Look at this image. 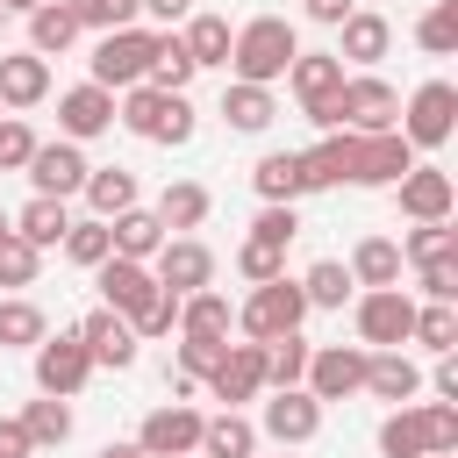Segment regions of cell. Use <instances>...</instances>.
<instances>
[{"instance_id": "1", "label": "cell", "mask_w": 458, "mask_h": 458, "mask_svg": "<svg viewBox=\"0 0 458 458\" xmlns=\"http://www.w3.org/2000/svg\"><path fill=\"white\" fill-rule=\"evenodd\" d=\"M293 50H301V36H293L286 14H250V21L229 36V72L250 79V86H279L286 64H293Z\"/></svg>"}, {"instance_id": "2", "label": "cell", "mask_w": 458, "mask_h": 458, "mask_svg": "<svg viewBox=\"0 0 458 458\" xmlns=\"http://www.w3.org/2000/svg\"><path fill=\"white\" fill-rule=\"evenodd\" d=\"M114 122H122L129 136H143V143H186V136H193V107H186V93H157L150 79H143V86H122Z\"/></svg>"}, {"instance_id": "3", "label": "cell", "mask_w": 458, "mask_h": 458, "mask_svg": "<svg viewBox=\"0 0 458 458\" xmlns=\"http://www.w3.org/2000/svg\"><path fill=\"white\" fill-rule=\"evenodd\" d=\"M394 114H401V93H394L379 72H358V79H344V86H336V100H329V129H351V136L394 129Z\"/></svg>"}, {"instance_id": "4", "label": "cell", "mask_w": 458, "mask_h": 458, "mask_svg": "<svg viewBox=\"0 0 458 458\" xmlns=\"http://www.w3.org/2000/svg\"><path fill=\"white\" fill-rule=\"evenodd\" d=\"M308 322V301H301V279H265V286H250V301L236 308V329L250 336V344H272V336H286V329H301Z\"/></svg>"}, {"instance_id": "5", "label": "cell", "mask_w": 458, "mask_h": 458, "mask_svg": "<svg viewBox=\"0 0 458 458\" xmlns=\"http://www.w3.org/2000/svg\"><path fill=\"white\" fill-rule=\"evenodd\" d=\"M150 50H157L150 29H136V21H129V29H107V36L93 43V57H86V64H93V86H107V93L143 86V79H150Z\"/></svg>"}, {"instance_id": "6", "label": "cell", "mask_w": 458, "mask_h": 458, "mask_svg": "<svg viewBox=\"0 0 458 458\" xmlns=\"http://www.w3.org/2000/svg\"><path fill=\"white\" fill-rule=\"evenodd\" d=\"M451 129H458V86H451V79H422V86L408 93V107H401L408 150H444Z\"/></svg>"}, {"instance_id": "7", "label": "cell", "mask_w": 458, "mask_h": 458, "mask_svg": "<svg viewBox=\"0 0 458 458\" xmlns=\"http://www.w3.org/2000/svg\"><path fill=\"white\" fill-rule=\"evenodd\" d=\"M351 322H358V344H365V351H401L408 329H415V301H408L401 286H365Z\"/></svg>"}, {"instance_id": "8", "label": "cell", "mask_w": 458, "mask_h": 458, "mask_svg": "<svg viewBox=\"0 0 458 458\" xmlns=\"http://www.w3.org/2000/svg\"><path fill=\"white\" fill-rule=\"evenodd\" d=\"M344 79H351V72H344L336 50H293V64H286V86H293V100H301V114H308L315 129H329V100H336Z\"/></svg>"}, {"instance_id": "9", "label": "cell", "mask_w": 458, "mask_h": 458, "mask_svg": "<svg viewBox=\"0 0 458 458\" xmlns=\"http://www.w3.org/2000/svg\"><path fill=\"white\" fill-rule=\"evenodd\" d=\"M150 279L165 286V293H200V286H215V250L200 243V236H165L157 243V258H150Z\"/></svg>"}, {"instance_id": "10", "label": "cell", "mask_w": 458, "mask_h": 458, "mask_svg": "<svg viewBox=\"0 0 458 458\" xmlns=\"http://www.w3.org/2000/svg\"><path fill=\"white\" fill-rule=\"evenodd\" d=\"M301 386H308L315 401H351V394H365V344H322V351H308Z\"/></svg>"}, {"instance_id": "11", "label": "cell", "mask_w": 458, "mask_h": 458, "mask_svg": "<svg viewBox=\"0 0 458 458\" xmlns=\"http://www.w3.org/2000/svg\"><path fill=\"white\" fill-rule=\"evenodd\" d=\"M394 200H401V215H408V222H451L458 186H451V172H444V165H408V172L394 179Z\"/></svg>"}, {"instance_id": "12", "label": "cell", "mask_w": 458, "mask_h": 458, "mask_svg": "<svg viewBox=\"0 0 458 458\" xmlns=\"http://www.w3.org/2000/svg\"><path fill=\"white\" fill-rule=\"evenodd\" d=\"M29 358H36V386H43V394H57V401H72V394L93 379V358H86L79 329H72V336H43Z\"/></svg>"}, {"instance_id": "13", "label": "cell", "mask_w": 458, "mask_h": 458, "mask_svg": "<svg viewBox=\"0 0 458 458\" xmlns=\"http://www.w3.org/2000/svg\"><path fill=\"white\" fill-rule=\"evenodd\" d=\"M258 429H265L272 444H308V437H322V401H315L308 386H272Z\"/></svg>"}, {"instance_id": "14", "label": "cell", "mask_w": 458, "mask_h": 458, "mask_svg": "<svg viewBox=\"0 0 458 458\" xmlns=\"http://www.w3.org/2000/svg\"><path fill=\"white\" fill-rule=\"evenodd\" d=\"M21 172H29V186H36V193L72 200V193L86 186V172H93V165H86V150H79L72 136H57V143H36V157H29Z\"/></svg>"}, {"instance_id": "15", "label": "cell", "mask_w": 458, "mask_h": 458, "mask_svg": "<svg viewBox=\"0 0 458 458\" xmlns=\"http://www.w3.org/2000/svg\"><path fill=\"white\" fill-rule=\"evenodd\" d=\"M136 444H143L150 458H186V451H200V408H186V401L150 408L143 429H136Z\"/></svg>"}, {"instance_id": "16", "label": "cell", "mask_w": 458, "mask_h": 458, "mask_svg": "<svg viewBox=\"0 0 458 458\" xmlns=\"http://www.w3.org/2000/svg\"><path fill=\"white\" fill-rule=\"evenodd\" d=\"M208 394H215V401H229V408H236V401H258V394H265V344H250V336H243V344H229V351H222V365L208 372Z\"/></svg>"}, {"instance_id": "17", "label": "cell", "mask_w": 458, "mask_h": 458, "mask_svg": "<svg viewBox=\"0 0 458 458\" xmlns=\"http://www.w3.org/2000/svg\"><path fill=\"white\" fill-rule=\"evenodd\" d=\"M114 129V93L107 86H72V93H57V136H72V143H86V136H107Z\"/></svg>"}, {"instance_id": "18", "label": "cell", "mask_w": 458, "mask_h": 458, "mask_svg": "<svg viewBox=\"0 0 458 458\" xmlns=\"http://www.w3.org/2000/svg\"><path fill=\"white\" fill-rule=\"evenodd\" d=\"M386 50H394V21H386V14L351 7V14L336 21V57H344V64H379Z\"/></svg>"}, {"instance_id": "19", "label": "cell", "mask_w": 458, "mask_h": 458, "mask_svg": "<svg viewBox=\"0 0 458 458\" xmlns=\"http://www.w3.org/2000/svg\"><path fill=\"white\" fill-rule=\"evenodd\" d=\"M93 279H100V308H114V315H136V308L157 293L150 265H136V258H100Z\"/></svg>"}, {"instance_id": "20", "label": "cell", "mask_w": 458, "mask_h": 458, "mask_svg": "<svg viewBox=\"0 0 458 458\" xmlns=\"http://www.w3.org/2000/svg\"><path fill=\"white\" fill-rule=\"evenodd\" d=\"M79 344H86V358L93 365H136V329H129V315H114V308H93L86 322H79Z\"/></svg>"}, {"instance_id": "21", "label": "cell", "mask_w": 458, "mask_h": 458, "mask_svg": "<svg viewBox=\"0 0 458 458\" xmlns=\"http://www.w3.org/2000/svg\"><path fill=\"white\" fill-rule=\"evenodd\" d=\"M36 100H50V57L0 50V107L14 114V107H36Z\"/></svg>"}, {"instance_id": "22", "label": "cell", "mask_w": 458, "mask_h": 458, "mask_svg": "<svg viewBox=\"0 0 458 458\" xmlns=\"http://www.w3.org/2000/svg\"><path fill=\"white\" fill-rule=\"evenodd\" d=\"M365 394L372 401H415L422 394V365L408 358V351H365Z\"/></svg>"}, {"instance_id": "23", "label": "cell", "mask_w": 458, "mask_h": 458, "mask_svg": "<svg viewBox=\"0 0 458 458\" xmlns=\"http://www.w3.org/2000/svg\"><path fill=\"white\" fill-rule=\"evenodd\" d=\"M272 114H279V100H272V86H250V79H229V93H222V122H229L236 136H265V129H272Z\"/></svg>"}, {"instance_id": "24", "label": "cell", "mask_w": 458, "mask_h": 458, "mask_svg": "<svg viewBox=\"0 0 458 458\" xmlns=\"http://www.w3.org/2000/svg\"><path fill=\"white\" fill-rule=\"evenodd\" d=\"M107 236H114V258H136V265H150V258H157V243H165L172 229L157 222V208H122V215L107 222Z\"/></svg>"}, {"instance_id": "25", "label": "cell", "mask_w": 458, "mask_h": 458, "mask_svg": "<svg viewBox=\"0 0 458 458\" xmlns=\"http://www.w3.org/2000/svg\"><path fill=\"white\" fill-rule=\"evenodd\" d=\"M200 458H258V422L236 408L200 415Z\"/></svg>"}, {"instance_id": "26", "label": "cell", "mask_w": 458, "mask_h": 458, "mask_svg": "<svg viewBox=\"0 0 458 458\" xmlns=\"http://www.w3.org/2000/svg\"><path fill=\"white\" fill-rule=\"evenodd\" d=\"M250 186H258V200H301V193H315L301 150H265L258 172H250Z\"/></svg>"}, {"instance_id": "27", "label": "cell", "mask_w": 458, "mask_h": 458, "mask_svg": "<svg viewBox=\"0 0 458 458\" xmlns=\"http://www.w3.org/2000/svg\"><path fill=\"white\" fill-rule=\"evenodd\" d=\"M208 208H215V193H208L200 179H172V186L157 193V222H165V229H179V236H186V229H200V222H208Z\"/></svg>"}, {"instance_id": "28", "label": "cell", "mask_w": 458, "mask_h": 458, "mask_svg": "<svg viewBox=\"0 0 458 458\" xmlns=\"http://www.w3.org/2000/svg\"><path fill=\"white\" fill-rule=\"evenodd\" d=\"M351 286H401V243H394V236H358V250H351Z\"/></svg>"}, {"instance_id": "29", "label": "cell", "mask_w": 458, "mask_h": 458, "mask_svg": "<svg viewBox=\"0 0 458 458\" xmlns=\"http://www.w3.org/2000/svg\"><path fill=\"white\" fill-rule=\"evenodd\" d=\"M229 329H236L229 293L200 286V293H186V301H179V336H229Z\"/></svg>"}, {"instance_id": "30", "label": "cell", "mask_w": 458, "mask_h": 458, "mask_svg": "<svg viewBox=\"0 0 458 458\" xmlns=\"http://www.w3.org/2000/svg\"><path fill=\"white\" fill-rule=\"evenodd\" d=\"M72 43H79V21H72V7H64V0H43V7L29 14V50H36V57H64Z\"/></svg>"}, {"instance_id": "31", "label": "cell", "mask_w": 458, "mask_h": 458, "mask_svg": "<svg viewBox=\"0 0 458 458\" xmlns=\"http://www.w3.org/2000/svg\"><path fill=\"white\" fill-rule=\"evenodd\" d=\"M79 193L93 200V215H100V222H114L122 208H136V172H122V165H93Z\"/></svg>"}, {"instance_id": "32", "label": "cell", "mask_w": 458, "mask_h": 458, "mask_svg": "<svg viewBox=\"0 0 458 458\" xmlns=\"http://www.w3.org/2000/svg\"><path fill=\"white\" fill-rule=\"evenodd\" d=\"M64 229H72V208L57 200V193H36L21 215H14V236H29L36 250H50V243H64Z\"/></svg>"}, {"instance_id": "33", "label": "cell", "mask_w": 458, "mask_h": 458, "mask_svg": "<svg viewBox=\"0 0 458 458\" xmlns=\"http://www.w3.org/2000/svg\"><path fill=\"white\" fill-rule=\"evenodd\" d=\"M422 451H429V422H422L415 401H401V408L379 422V458H422Z\"/></svg>"}, {"instance_id": "34", "label": "cell", "mask_w": 458, "mask_h": 458, "mask_svg": "<svg viewBox=\"0 0 458 458\" xmlns=\"http://www.w3.org/2000/svg\"><path fill=\"white\" fill-rule=\"evenodd\" d=\"M43 336H50L43 308H36L29 293H7V301H0V351H36Z\"/></svg>"}, {"instance_id": "35", "label": "cell", "mask_w": 458, "mask_h": 458, "mask_svg": "<svg viewBox=\"0 0 458 458\" xmlns=\"http://www.w3.org/2000/svg\"><path fill=\"white\" fill-rule=\"evenodd\" d=\"M229 21L222 14H186V29H179V43H186V57L193 64H229Z\"/></svg>"}, {"instance_id": "36", "label": "cell", "mask_w": 458, "mask_h": 458, "mask_svg": "<svg viewBox=\"0 0 458 458\" xmlns=\"http://www.w3.org/2000/svg\"><path fill=\"white\" fill-rule=\"evenodd\" d=\"M301 301H308V308H344V301H351V265H344V258H315V265L301 272Z\"/></svg>"}, {"instance_id": "37", "label": "cell", "mask_w": 458, "mask_h": 458, "mask_svg": "<svg viewBox=\"0 0 458 458\" xmlns=\"http://www.w3.org/2000/svg\"><path fill=\"white\" fill-rule=\"evenodd\" d=\"M408 344H422L429 358L458 351V308H451V301H429V308H415V329H408Z\"/></svg>"}, {"instance_id": "38", "label": "cell", "mask_w": 458, "mask_h": 458, "mask_svg": "<svg viewBox=\"0 0 458 458\" xmlns=\"http://www.w3.org/2000/svg\"><path fill=\"white\" fill-rule=\"evenodd\" d=\"M308 336L301 329H286V336H272L265 344V386H301V372H308Z\"/></svg>"}, {"instance_id": "39", "label": "cell", "mask_w": 458, "mask_h": 458, "mask_svg": "<svg viewBox=\"0 0 458 458\" xmlns=\"http://www.w3.org/2000/svg\"><path fill=\"white\" fill-rule=\"evenodd\" d=\"M193 72H200V64L186 57V43H179V36H157V50H150V86H157V93H186Z\"/></svg>"}, {"instance_id": "40", "label": "cell", "mask_w": 458, "mask_h": 458, "mask_svg": "<svg viewBox=\"0 0 458 458\" xmlns=\"http://www.w3.org/2000/svg\"><path fill=\"white\" fill-rule=\"evenodd\" d=\"M437 258H458V229L451 222H415L408 243H401V265H437Z\"/></svg>"}, {"instance_id": "41", "label": "cell", "mask_w": 458, "mask_h": 458, "mask_svg": "<svg viewBox=\"0 0 458 458\" xmlns=\"http://www.w3.org/2000/svg\"><path fill=\"white\" fill-rule=\"evenodd\" d=\"M64 258H72V265H86V272H93L100 258H114V236H107V222H100V215L72 222V229H64Z\"/></svg>"}, {"instance_id": "42", "label": "cell", "mask_w": 458, "mask_h": 458, "mask_svg": "<svg viewBox=\"0 0 458 458\" xmlns=\"http://www.w3.org/2000/svg\"><path fill=\"white\" fill-rule=\"evenodd\" d=\"M415 43H422L429 57H451V50H458V0H429V14L415 21Z\"/></svg>"}, {"instance_id": "43", "label": "cell", "mask_w": 458, "mask_h": 458, "mask_svg": "<svg viewBox=\"0 0 458 458\" xmlns=\"http://www.w3.org/2000/svg\"><path fill=\"white\" fill-rule=\"evenodd\" d=\"M21 429H29L36 444H64V437H72V408H64L57 394H43V401L21 408Z\"/></svg>"}, {"instance_id": "44", "label": "cell", "mask_w": 458, "mask_h": 458, "mask_svg": "<svg viewBox=\"0 0 458 458\" xmlns=\"http://www.w3.org/2000/svg\"><path fill=\"white\" fill-rule=\"evenodd\" d=\"M36 272H43V250L7 229V236H0V286H36Z\"/></svg>"}, {"instance_id": "45", "label": "cell", "mask_w": 458, "mask_h": 458, "mask_svg": "<svg viewBox=\"0 0 458 458\" xmlns=\"http://www.w3.org/2000/svg\"><path fill=\"white\" fill-rule=\"evenodd\" d=\"M64 7H72L79 29H100V36H107V29H129V21L143 14V0H64Z\"/></svg>"}, {"instance_id": "46", "label": "cell", "mask_w": 458, "mask_h": 458, "mask_svg": "<svg viewBox=\"0 0 458 458\" xmlns=\"http://www.w3.org/2000/svg\"><path fill=\"white\" fill-rule=\"evenodd\" d=\"M129 329H136V344H150V336H172V329H179V293H165V286H157V293H150V301L129 315Z\"/></svg>"}, {"instance_id": "47", "label": "cell", "mask_w": 458, "mask_h": 458, "mask_svg": "<svg viewBox=\"0 0 458 458\" xmlns=\"http://www.w3.org/2000/svg\"><path fill=\"white\" fill-rule=\"evenodd\" d=\"M236 272H243L250 286H265V279H279V272H286V250H279V243L243 236V243H236Z\"/></svg>"}, {"instance_id": "48", "label": "cell", "mask_w": 458, "mask_h": 458, "mask_svg": "<svg viewBox=\"0 0 458 458\" xmlns=\"http://www.w3.org/2000/svg\"><path fill=\"white\" fill-rule=\"evenodd\" d=\"M250 236H258V243H279V250H286V243L301 236V215H293V200H265V208H258V222H250Z\"/></svg>"}, {"instance_id": "49", "label": "cell", "mask_w": 458, "mask_h": 458, "mask_svg": "<svg viewBox=\"0 0 458 458\" xmlns=\"http://www.w3.org/2000/svg\"><path fill=\"white\" fill-rule=\"evenodd\" d=\"M222 351H229V336H179V365H172V372H193V379H208V372L222 365Z\"/></svg>"}, {"instance_id": "50", "label": "cell", "mask_w": 458, "mask_h": 458, "mask_svg": "<svg viewBox=\"0 0 458 458\" xmlns=\"http://www.w3.org/2000/svg\"><path fill=\"white\" fill-rule=\"evenodd\" d=\"M36 157V129L21 114H0V172H21Z\"/></svg>"}, {"instance_id": "51", "label": "cell", "mask_w": 458, "mask_h": 458, "mask_svg": "<svg viewBox=\"0 0 458 458\" xmlns=\"http://www.w3.org/2000/svg\"><path fill=\"white\" fill-rule=\"evenodd\" d=\"M422 422H429V451H458V401H429L422 408Z\"/></svg>"}, {"instance_id": "52", "label": "cell", "mask_w": 458, "mask_h": 458, "mask_svg": "<svg viewBox=\"0 0 458 458\" xmlns=\"http://www.w3.org/2000/svg\"><path fill=\"white\" fill-rule=\"evenodd\" d=\"M415 272H422L429 301H458V258H437V265H415Z\"/></svg>"}, {"instance_id": "53", "label": "cell", "mask_w": 458, "mask_h": 458, "mask_svg": "<svg viewBox=\"0 0 458 458\" xmlns=\"http://www.w3.org/2000/svg\"><path fill=\"white\" fill-rule=\"evenodd\" d=\"M36 451V437L21 429V415H0V458H29Z\"/></svg>"}, {"instance_id": "54", "label": "cell", "mask_w": 458, "mask_h": 458, "mask_svg": "<svg viewBox=\"0 0 458 458\" xmlns=\"http://www.w3.org/2000/svg\"><path fill=\"white\" fill-rule=\"evenodd\" d=\"M351 7H358V0H301V14H308V21H322V29H336Z\"/></svg>"}, {"instance_id": "55", "label": "cell", "mask_w": 458, "mask_h": 458, "mask_svg": "<svg viewBox=\"0 0 458 458\" xmlns=\"http://www.w3.org/2000/svg\"><path fill=\"white\" fill-rule=\"evenodd\" d=\"M429 386H437V401H458V365H451V351L437 358V372H429Z\"/></svg>"}, {"instance_id": "56", "label": "cell", "mask_w": 458, "mask_h": 458, "mask_svg": "<svg viewBox=\"0 0 458 458\" xmlns=\"http://www.w3.org/2000/svg\"><path fill=\"white\" fill-rule=\"evenodd\" d=\"M143 14H150V21H186L193 0H143Z\"/></svg>"}, {"instance_id": "57", "label": "cell", "mask_w": 458, "mask_h": 458, "mask_svg": "<svg viewBox=\"0 0 458 458\" xmlns=\"http://www.w3.org/2000/svg\"><path fill=\"white\" fill-rule=\"evenodd\" d=\"M193 386H200L193 372H165V394H172V401H193Z\"/></svg>"}, {"instance_id": "58", "label": "cell", "mask_w": 458, "mask_h": 458, "mask_svg": "<svg viewBox=\"0 0 458 458\" xmlns=\"http://www.w3.org/2000/svg\"><path fill=\"white\" fill-rule=\"evenodd\" d=\"M100 458H150L143 444H100Z\"/></svg>"}, {"instance_id": "59", "label": "cell", "mask_w": 458, "mask_h": 458, "mask_svg": "<svg viewBox=\"0 0 458 458\" xmlns=\"http://www.w3.org/2000/svg\"><path fill=\"white\" fill-rule=\"evenodd\" d=\"M0 7H7V14H36L43 0H0Z\"/></svg>"}, {"instance_id": "60", "label": "cell", "mask_w": 458, "mask_h": 458, "mask_svg": "<svg viewBox=\"0 0 458 458\" xmlns=\"http://www.w3.org/2000/svg\"><path fill=\"white\" fill-rule=\"evenodd\" d=\"M7 229H14V215H0V236H7Z\"/></svg>"}, {"instance_id": "61", "label": "cell", "mask_w": 458, "mask_h": 458, "mask_svg": "<svg viewBox=\"0 0 458 458\" xmlns=\"http://www.w3.org/2000/svg\"><path fill=\"white\" fill-rule=\"evenodd\" d=\"M0 29H7V7H0Z\"/></svg>"}, {"instance_id": "62", "label": "cell", "mask_w": 458, "mask_h": 458, "mask_svg": "<svg viewBox=\"0 0 458 458\" xmlns=\"http://www.w3.org/2000/svg\"><path fill=\"white\" fill-rule=\"evenodd\" d=\"M422 458H444V451H422Z\"/></svg>"}, {"instance_id": "63", "label": "cell", "mask_w": 458, "mask_h": 458, "mask_svg": "<svg viewBox=\"0 0 458 458\" xmlns=\"http://www.w3.org/2000/svg\"><path fill=\"white\" fill-rule=\"evenodd\" d=\"M186 458H200V451H186Z\"/></svg>"}, {"instance_id": "64", "label": "cell", "mask_w": 458, "mask_h": 458, "mask_svg": "<svg viewBox=\"0 0 458 458\" xmlns=\"http://www.w3.org/2000/svg\"><path fill=\"white\" fill-rule=\"evenodd\" d=\"M0 114H7V107H0Z\"/></svg>"}]
</instances>
